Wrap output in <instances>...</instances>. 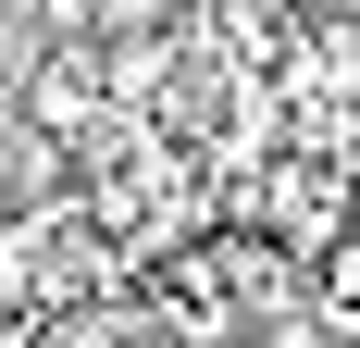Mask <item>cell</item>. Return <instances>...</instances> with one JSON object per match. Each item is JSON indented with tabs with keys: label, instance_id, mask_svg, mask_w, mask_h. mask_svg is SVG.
Listing matches in <instances>:
<instances>
[{
	"label": "cell",
	"instance_id": "obj_1",
	"mask_svg": "<svg viewBox=\"0 0 360 348\" xmlns=\"http://www.w3.org/2000/svg\"><path fill=\"white\" fill-rule=\"evenodd\" d=\"M25 112H37V125H87V112H100V75H87V63H63V50H50V63L25 75Z\"/></svg>",
	"mask_w": 360,
	"mask_h": 348
},
{
	"label": "cell",
	"instance_id": "obj_2",
	"mask_svg": "<svg viewBox=\"0 0 360 348\" xmlns=\"http://www.w3.org/2000/svg\"><path fill=\"white\" fill-rule=\"evenodd\" d=\"M323 299H335V311H360V224L335 237V261H323Z\"/></svg>",
	"mask_w": 360,
	"mask_h": 348
},
{
	"label": "cell",
	"instance_id": "obj_3",
	"mask_svg": "<svg viewBox=\"0 0 360 348\" xmlns=\"http://www.w3.org/2000/svg\"><path fill=\"white\" fill-rule=\"evenodd\" d=\"M87 13H100L112 37H137V25H162V13H174V0H87Z\"/></svg>",
	"mask_w": 360,
	"mask_h": 348
}]
</instances>
